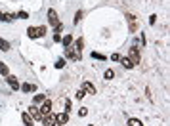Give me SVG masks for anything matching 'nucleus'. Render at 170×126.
I'll return each instance as SVG.
<instances>
[{
    "label": "nucleus",
    "mask_w": 170,
    "mask_h": 126,
    "mask_svg": "<svg viewBox=\"0 0 170 126\" xmlns=\"http://www.w3.org/2000/svg\"><path fill=\"white\" fill-rule=\"evenodd\" d=\"M75 46L79 48V50H82V48H84V38H79V40H76V44H75Z\"/></svg>",
    "instance_id": "nucleus-26"
},
{
    "label": "nucleus",
    "mask_w": 170,
    "mask_h": 126,
    "mask_svg": "<svg viewBox=\"0 0 170 126\" xmlns=\"http://www.w3.org/2000/svg\"><path fill=\"white\" fill-rule=\"evenodd\" d=\"M8 84H10V88H12V90H14V92H17L19 90V82H17V78H15V76L14 75H8Z\"/></svg>",
    "instance_id": "nucleus-5"
},
{
    "label": "nucleus",
    "mask_w": 170,
    "mask_h": 126,
    "mask_svg": "<svg viewBox=\"0 0 170 126\" xmlns=\"http://www.w3.org/2000/svg\"><path fill=\"white\" fill-rule=\"evenodd\" d=\"M54 122H55V119L52 117V113H50V115H44V117H42V124H44V126H52Z\"/></svg>",
    "instance_id": "nucleus-10"
},
{
    "label": "nucleus",
    "mask_w": 170,
    "mask_h": 126,
    "mask_svg": "<svg viewBox=\"0 0 170 126\" xmlns=\"http://www.w3.org/2000/svg\"><path fill=\"white\" fill-rule=\"evenodd\" d=\"M54 42H61V35L59 32H54Z\"/></svg>",
    "instance_id": "nucleus-28"
},
{
    "label": "nucleus",
    "mask_w": 170,
    "mask_h": 126,
    "mask_svg": "<svg viewBox=\"0 0 170 126\" xmlns=\"http://www.w3.org/2000/svg\"><path fill=\"white\" fill-rule=\"evenodd\" d=\"M48 21H50V25H54V27H58V25H59L58 14H55L54 10H48Z\"/></svg>",
    "instance_id": "nucleus-4"
},
{
    "label": "nucleus",
    "mask_w": 170,
    "mask_h": 126,
    "mask_svg": "<svg viewBox=\"0 0 170 126\" xmlns=\"http://www.w3.org/2000/svg\"><path fill=\"white\" fill-rule=\"evenodd\" d=\"M80 19H82V12H76V15H75V25H79V23H80Z\"/></svg>",
    "instance_id": "nucleus-24"
},
{
    "label": "nucleus",
    "mask_w": 170,
    "mask_h": 126,
    "mask_svg": "<svg viewBox=\"0 0 170 126\" xmlns=\"http://www.w3.org/2000/svg\"><path fill=\"white\" fill-rule=\"evenodd\" d=\"M79 115H80V117H86V115H88V109H84V107H82V109L79 111Z\"/></svg>",
    "instance_id": "nucleus-31"
},
{
    "label": "nucleus",
    "mask_w": 170,
    "mask_h": 126,
    "mask_svg": "<svg viewBox=\"0 0 170 126\" xmlns=\"http://www.w3.org/2000/svg\"><path fill=\"white\" fill-rule=\"evenodd\" d=\"M36 35H38V36H44V35H46V27H44V25L36 27Z\"/></svg>",
    "instance_id": "nucleus-20"
},
{
    "label": "nucleus",
    "mask_w": 170,
    "mask_h": 126,
    "mask_svg": "<svg viewBox=\"0 0 170 126\" xmlns=\"http://www.w3.org/2000/svg\"><path fill=\"white\" fill-rule=\"evenodd\" d=\"M61 42H63V46H65V48H67V46H71V42H73V36H71V35H67L65 38H61Z\"/></svg>",
    "instance_id": "nucleus-17"
},
{
    "label": "nucleus",
    "mask_w": 170,
    "mask_h": 126,
    "mask_svg": "<svg viewBox=\"0 0 170 126\" xmlns=\"http://www.w3.org/2000/svg\"><path fill=\"white\" fill-rule=\"evenodd\" d=\"M0 50H4V52L10 50V42H8L6 38H0Z\"/></svg>",
    "instance_id": "nucleus-13"
},
{
    "label": "nucleus",
    "mask_w": 170,
    "mask_h": 126,
    "mask_svg": "<svg viewBox=\"0 0 170 126\" xmlns=\"http://www.w3.org/2000/svg\"><path fill=\"white\" fill-rule=\"evenodd\" d=\"M149 23H151V25H155V23H157V15H155V14L149 17Z\"/></svg>",
    "instance_id": "nucleus-29"
},
{
    "label": "nucleus",
    "mask_w": 170,
    "mask_h": 126,
    "mask_svg": "<svg viewBox=\"0 0 170 126\" xmlns=\"http://www.w3.org/2000/svg\"><path fill=\"white\" fill-rule=\"evenodd\" d=\"M15 17H19V19H27V17H29V14H27V12H19Z\"/></svg>",
    "instance_id": "nucleus-27"
},
{
    "label": "nucleus",
    "mask_w": 170,
    "mask_h": 126,
    "mask_svg": "<svg viewBox=\"0 0 170 126\" xmlns=\"http://www.w3.org/2000/svg\"><path fill=\"white\" fill-rule=\"evenodd\" d=\"M21 119H23V124H25V126H35V124H33V117H31L29 113H23Z\"/></svg>",
    "instance_id": "nucleus-11"
},
{
    "label": "nucleus",
    "mask_w": 170,
    "mask_h": 126,
    "mask_svg": "<svg viewBox=\"0 0 170 126\" xmlns=\"http://www.w3.org/2000/svg\"><path fill=\"white\" fill-rule=\"evenodd\" d=\"M29 115L33 117V119L42 120V113H40V109H36V105H31V107H29Z\"/></svg>",
    "instance_id": "nucleus-6"
},
{
    "label": "nucleus",
    "mask_w": 170,
    "mask_h": 126,
    "mask_svg": "<svg viewBox=\"0 0 170 126\" xmlns=\"http://www.w3.org/2000/svg\"><path fill=\"white\" fill-rule=\"evenodd\" d=\"M19 88H23V92H35L36 90L33 84H23V86H19Z\"/></svg>",
    "instance_id": "nucleus-18"
},
{
    "label": "nucleus",
    "mask_w": 170,
    "mask_h": 126,
    "mask_svg": "<svg viewBox=\"0 0 170 126\" xmlns=\"http://www.w3.org/2000/svg\"><path fill=\"white\" fill-rule=\"evenodd\" d=\"M128 21H130V32H136L138 29V19H136V15H128Z\"/></svg>",
    "instance_id": "nucleus-9"
},
{
    "label": "nucleus",
    "mask_w": 170,
    "mask_h": 126,
    "mask_svg": "<svg viewBox=\"0 0 170 126\" xmlns=\"http://www.w3.org/2000/svg\"><path fill=\"white\" fill-rule=\"evenodd\" d=\"M92 58H94V59H102V61H103L105 55L103 54H98V52H92Z\"/></svg>",
    "instance_id": "nucleus-25"
},
{
    "label": "nucleus",
    "mask_w": 170,
    "mask_h": 126,
    "mask_svg": "<svg viewBox=\"0 0 170 126\" xmlns=\"http://www.w3.org/2000/svg\"><path fill=\"white\" fill-rule=\"evenodd\" d=\"M128 126H143V124H141V120H138V119H130L128 120Z\"/></svg>",
    "instance_id": "nucleus-21"
},
{
    "label": "nucleus",
    "mask_w": 170,
    "mask_h": 126,
    "mask_svg": "<svg viewBox=\"0 0 170 126\" xmlns=\"http://www.w3.org/2000/svg\"><path fill=\"white\" fill-rule=\"evenodd\" d=\"M0 73H2L4 76H8V65L4 63V61H0Z\"/></svg>",
    "instance_id": "nucleus-19"
},
{
    "label": "nucleus",
    "mask_w": 170,
    "mask_h": 126,
    "mask_svg": "<svg viewBox=\"0 0 170 126\" xmlns=\"http://www.w3.org/2000/svg\"><path fill=\"white\" fill-rule=\"evenodd\" d=\"M52 126H59V124H58V122H54V124H52Z\"/></svg>",
    "instance_id": "nucleus-33"
},
{
    "label": "nucleus",
    "mask_w": 170,
    "mask_h": 126,
    "mask_svg": "<svg viewBox=\"0 0 170 126\" xmlns=\"http://www.w3.org/2000/svg\"><path fill=\"white\" fill-rule=\"evenodd\" d=\"M42 101H44V96H42V94H36L35 99H33V103L36 105V103H42Z\"/></svg>",
    "instance_id": "nucleus-22"
},
{
    "label": "nucleus",
    "mask_w": 170,
    "mask_h": 126,
    "mask_svg": "<svg viewBox=\"0 0 170 126\" xmlns=\"http://www.w3.org/2000/svg\"><path fill=\"white\" fill-rule=\"evenodd\" d=\"M76 97H79V99H80V97H84V90H79V92H76Z\"/></svg>",
    "instance_id": "nucleus-32"
},
{
    "label": "nucleus",
    "mask_w": 170,
    "mask_h": 126,
    "mask_svg": "<svg viewBox=\"0 0 170 126\" xmlns=\"http://www.w3.org/2000/svg\"><path fill=\"white\" fill-rule=\"evenodd\" d=\"M14 19H15V15H14V14H6V12H0V21L10 23V21H14Z\"/></svg>",
    "instance_id": "nucleus-7"
},
{
    "label": "nucleus",
    "mask_w": 170,
    "mask_h": 126,
    "mask_svg": "<svg viewBox=\"0 0 170 126\" xmlns=\"http://www.w3.org/2000/svg\"><path fill=\"white\" fill-rule=\"evenodd\" d=\"M65 58L73 59V61H80V50L76 46H67L65 48Z\"/></svg>",
    "instance_id": "nucleus-1"
},
{
    "label": "nucleus",
    "mask_w": 170,
    "mask_h": 126,
    "mask_svg": "<svg viewBox=\"0 0 170 126\" xmlns=\"http://www.w3.org/2000/svg\"><path fill=\"white\" fill-rule=\"evenodd\" d=\"M40 113H42V117H44V115H50V113H52V101H50V99H44V101H42Z\"/></svg>",
    "instance_id": "nucleus-3"
},
{
    "label": "nucleus",
    "mask_w": 170,
    "mask_h": 126,
    "mask_svg": "<svg viewBox=\"0 0 170 126\" xmlns=\"http://www.w3.org/2000/svg\"><path fill=\"white\" fill-rule=\"evenodd\" d=\"M54 119H55V122H58V124H65L67 120H69V113H61V115H55Z\"/></svg>",
    "instance_id": "nucleus-8"
},
{
    "label": "nucleus",
    "mask_w": 170,
    "mask_h": 126,
    "mask_svg": "<svg viewBox=\"0 0 170 126\" xmlns=\"http://www.w3.org/2000/svg\"><path fill=\"white\" fill-rule=\"evenodd\" d=\"M113 76H115V73H113V69H107V71L103 73V78H105V80H111Z\"/></svg>",
    "instance_id": "nucleus-15"
},
{
    "label": "nucleus",
    "mask_w": 170,
    "mask_h": 126,
    "mask_svg": "<svg viewBox=\"0 0 170 126\" xmlns=\"http://www.w3.org/2000/svg\"><path fill=\"white\" fill-rule=\"evenodd\" d=\"M128 55H130V61L134 63V67L138 63H140V50H138V46H132V48H128Z\"/></svg>",
    "instance_id": "nucleus-2"
},
{
    "label": "nucleus",
    "mask_w": 170,
    "mask_h": 126,
    "mask_svg": "<svg viewBox=\"0 0 170 126\" xmlns=\"http://www.w3.org/2000/svg\"><path fill=\"white\" fill-rule=\"evenodd\" d=\"M120 63H122V67H126V69H132V67H134V63H132L128 58H126V59H120Z\"/></svg>",
    "instance_id": "nucleus-16"
},
{
    "label": "nucleus",
    "mask_w": 170,
    "mask_h": 126,
    "mask_svg": "<svg viewBox=\"0 0 170 126\" xmlns=\"http://www.w3.org/2000/svg\"><path fill=\"white\" fill-rule=\"evenodd\" d=\"M55 67H58V69H63V67H65V59H63V58H59L58 61H55Z\"/></svg>",
    "instance_id": "nucleus-23"
},
{
    "label": "nucleus",
    "mask_w": 170,
    "mask_h": 126,
    "mask_svg": "<svg viewBox=\"0 0 170 126\" xmlns=\"http://www.w3.org/2000/svg\"><path fill=\"white\" fill-rule=\"evenodd\" d=\"M111 59H113V61H120V59H122V58H120L119 54H113V55H111Z\"/></svg>",
    "instance_id": "nucleus-30"
},
{
    "label": "nucleus",
    "mask_w": 170,
    "mask_h": 126,
    "mask_svg": "<svg viewBox=\"0 0 170 126\" xmlns=\"http://www.w3.org/2000/svg\"><path fill=\"white\" fill-rule=\"evenodd\" d=\"M27 35H29V38H38V35H36V27H29V29H27Z\"/></svg>",
    "instance_id": "nucleus-14"
},
{
    "label": "nucleus",
    "mask_w": 170,
    "mask_h": 126,
    "mask_svg": "<svg viewBox=\"0 0 170 126\" xmlns=\"http://www.w3.org/2000/svg\"><path fill=\"white\" fill-rule=\"evenodd\" d=\"M82 90H84V92H88V94H96V88L92 86L90 82H84V84H82Z\"/></svg>",
    "instance_id": "nucleus-12"
}]
</instances>
